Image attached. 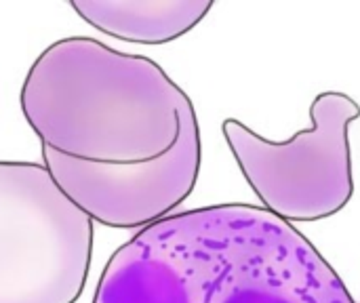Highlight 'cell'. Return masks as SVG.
<instances>
[{
    "mask_svg": "<svg viewBox=\"0 0 360 303\" xmlns=\"http://www.w3.org/2000/svg\"><path fill=\"white\" fill-rule=\"evenodd\" d=\"M95 30L139 44H167L194 30L213 0H70Z\"/></svg>",
    "mask_w": 360,
    "mask_h": 303,
    "instance_id": "8992f818",
    "label": "cell"
},
{
    "mask_svg": "<svg viewBox=\"0 0 360 303\" xmlns=\"http://www.w3.org/2000/svg\"><path fill=\"white\" fill-rule=\"evenodd\" d=\"M196 112L186 116L177 143L162 156L135 165H101L63 156L42 146L44 169L91 221L108 228H148L177 209L200 173Z\"/></svg>",
    "mask_w": 360,
    "mask_h": 303,
    "instance_id": "5b68a950",
    "label": "cell"
},
{
    "mask_svg": "<svg viewBox=\"0 0 360 303\" xmlns=\"http://www.w3.org/2000/svg\"><path fill=\"white\" fill-rule=\"evenodd\" d=\"M19 103L44 148L101 165L167 154L194 114L190 97L156 61L84 36L57 40L38 55Z\"/></svg>",
    "mask_w": 360,
    "mask_h": 303,
    "instance_id": "7a4b0ae2",
    "label": "cell"
},
{
    "mask_svg": "<svg viewBox=\"0 0 360 303\" xmlns=\"http://www.w3.org/2000/svg\"><path fill=\"white\" fill-rule=\"evenodd\" d=\"M359 116L350 95L327 91L312 101V127L289 141H268L232 118L221 131L268 213L287 224L319 221L340 213L354 194L348 127Z\"/></svg>",
    "mask_w": 360,
    "mask_h": 303,
    "instance_id": "277c9868",
    "label": "cell"
},
{
    "mask_svg": "<svg viewBox=\"0 0 360 303\" xmlns=\"http://www.w3.org/2000/svg\"><path fill=\"white\" fill-rule=\"evenodd\" d=\"M91 259L93 221L44 165L0 160V303H76Z\"/></svg>",
    "mask_w": 360,
    "mask_h": 303,
    "instance_id": "3957f363",
    "label": "cell"
},
{
    "mask_svg": "<svg viewBox=\"0 0 360 303\" xmlns=\"http://www.w3.org/2000/svg\"><path fill=\"white\" fill-rule=\"evenodd\" d=\"M93 303H356L291 224L251 205L169 215L105 264Z\"/></svg>",
    "mask_w": 360,
    "mask_h": 303,
    "instance_id": "6da1fadb",
    "label": "cell"
}]
</instances>
